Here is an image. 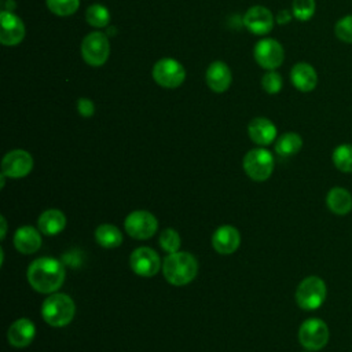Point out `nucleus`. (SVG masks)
<instances>
[{
    "label": "nucleus",
    "mask_w": 352,
    "mask_h": 352,
    "mask_svg": "<svg viewBox=\"0 0 352 352\" xmlns=\"http://www.w3.org/2000/svg\"><path fill=\"white\" fill-rule=\"evenodd\" d=\"M28 282L38 293L52 294L65 282V265L54 257H38L28 267Z\"/></svg>",
    "instance_id": "nucleus-1"
},
{
    "label": "nucleus",
    "mask_w": 352,
    "mask_h": 352,
    "mask_svg": "<svg viewBox=\"0 0 352 352\" xmlns=\"http://www.w3.org/2000/svg\"><path fill=\"white\" fill-rule=\"evenodd\" d=\"M162 274L170 285L184 286L197 276L198 261L188 252L170 253L164 258Z\"/></svg>",
    "instance_id": "nucleus-2"
},
{
    "label": "nucleus",
    "mask_w": 352,
    "mask_h": 352,
    "mask_svg": "<svg viewBox=\"0 0 352 352\" xmlns=\"http://www.w3.org/2000/svg\"><path fill=\"white\" fill-rule=\"evenodd\" d=\"M74 312V301L65 293L50 294L41 305V316L52 327L67 326L73 320Z\"/></svg>",
    "instance_id": "nucleus-3"
},
{
    "label": "nucleus",
    "mask_w": 352,
    "mask_h": 352,
    "mask_svg": "<svg viewBox=\"0 0 352 352\" xmlns=\"http://www.w3.org/2000/svg\"><path fill=\"white\" fill-rule=\"evenodd\" d=\"M327 287L322 278L311 275L304 278L296 289V302L304 311L318 309L326 300Z\"/></svg>",
    "instance_id": "nucleus-4"
},
{
    "label": "nucleus",
    "mask_w": 352,
    "mask_h": 352,
    "mask_svg": "<svg viewBox=\"0 0 352 352\" xmlns=\"http://www.w3.org/2000/svg\"><path fill=\"white\" fill-rule=\"evenodd\" d=\"M242 165L243 170L252 180L264 182L274 170V157L263 147L253 148L245 154Z\"/></svg>",
    "instance_id": "nucleus-5"
},
{
    "label": "nucleus",
    "mask_w": 352,
    "mask_h": 352,
    "mask_svg": "<svg viewBox=\"0 0 352 352\" xmlns=\"http://www.w3.org/2000/svg\"><path fill=\"white\" fill-rule=\"evenodd\" d=\"M151 76L160 87L173 89L184 82L186 69L173 58H162L153 66Z\"/></svg>",
    "instance_id": "nucleus-6"
},
{
    "label": "nucleus",
    "mask_w": 352,
    "mask_h": 352,
    "mask_svg": "<svg viewBox=\"0 0 352 352\" xmlns=\"http://www.w3.org/2000/svg\"><path fill=\"white\" fill-rule=\"evenodd\" d=\"M329 327L319 318H309L304 320L298 329V341L309 352L319 351L326 346L329 341Z\"/></svg>",
    "instance_id": "nucleus-7"
},
{
    "label": "nucleus",
    "mask_w": 352,
    "mask_h": 352,
    "mask_svg": "<svg viewBox=\"0 0 352 352\" xmlns=\"http://www.w3.org/2000/svg\"><path fill=\"white\" fill-rule=\"evenodd\" d=\"M81 55L85 63L89 66H103L110 55V44L107 37L100 32L88 33L81 43Z\"/></svg>",
    "instance_id": "nucleus-8"
},
{
    "label": "nucleus",
    "mask_w": 352,
    "mask_h": 352,
    "mask_svg": "<svg viewBox=\"0 0 352 352\" xmlns=\"http://www.w3.org/2000/svg\"><path fill=\"white\" fill-rule=\"evenodd\" d=\"M124 228L135 239H148L155 234L158 220L148 210H133L125 217Z\"/></svg>",
    "instance_id": "nucleus-9"
},
{
    "label": "nucleus",
    "mask_w": 352,
    "mask_h": 352,
    "mask_svg": "<svg viewBox=\"0 0 352 352\" xmlns=\"http://www.w3.org/2000/svg\"><path fill=\"white\" fill-rule=\"evenodd\" d=\"M253 56L260 67L275 70L283 63L285 51L278 40L267 37L257 41L253 50Z\"/></svg>",
    "instance_id": "nucleus-10"
},
{
    "label": "nucleus",
    "mask_w": 352,
    "mask_h": 352,
    "mask_svg": "<svg viewBox=\"0 0 352 352\" xmlns=\"http://www.w3.org/2000/svg\"><path fill=\"white\" fill-rule=\"evenodd\" d=\"M33 157L22 148L8 151L1 161V173L7 177L19 179L28 176L33 169Z\"/></svg>",
    "instance_id": "nucleus-11"
},
{
    "label": "nucleus",
    "mask_w": 352,
    "mask_h": 352,
    "mask_svg": "<svg viewBox=\"0 0 352 352\" xmlns=\"http://www.w3.org/2000/svg\"><path fill=\"white\" fill-rule=\"evenodd\" d=\"M131 270L140 276L150 278L155 275L161 268V260L158 253L147 246L136 248L129 256Z\"/></svg>",
    "instance_id": "nucleus-12"
},
{
    "label": "nucleus",
    "mask_w": 352,
    "mask_h": 352,
    "mask_svg": "<svg viewBox=\"0 0 352 352\" xmlns=\"http://www.w3.org/2000/svg\"><path fill=\"white\" fill-rule=\"evenodd\" d=\"M25 25L12 11L0 12V43L7 47L18 45L25 37Z\"/></svg>",
    "instance_id": "nucleus-13"
},
{
    "label": "nucleus",
    "mask_w": 352,
    "mask_h": 352,
    "mask_svg": "<svg viewBox=\"0 0 352 352\" xmlns=\"http://www.w3.org/2000/svg\"><path fill=\"white\" fill-rule=\"evenodd\" d=\"M243 25L250 33L264 36L274 28V15L267 7L253 6L243 15Z\"/></svg>",
    "instance_id": "nucleus-14"
},
{
    "label": "nucleus",
    "mask_w": 352,
    "mask_h": 352,
    "mask_svg": "<svg viewBox=\"0 0 352 352\" xmlns=\"http://www.w3.org/2000/svg\"><path fill=\"white\" fill-rule=\"evenodd\" d=\"M36 336V326L28 318L16 319L7 330V341L14 348H25L32 344Z\"/></svg>",
    "instance_id": "nucleus-15"
},
{
    "label": "nucleus",
    "mask_w": 352,
    "mask_h": 352,
    "mask_svg": "<svg viewBox=\"0 0 352 352\" xmlns=\"http://www.w3.org/2000/svg\"><path fill=\"white\" fill-rule=\"evenodd\" d=\"M241 243L239 231L230 224L220 226L212 235V246L220 254L234 253Z\"/></svg>",
    "instance_id": "nucleus-16"
},
{
    "label": "nucleus",
    "mask_w": 352,
    "mask_h": 352,
    "mask_svg": "<svg viewBox=\"0 0 352 352\" xmlns=\"http://www.w3.org/2000/svg\"><path fill=\"white\" fill-rule=\"evenodd\" d=\"M205 78H206L208 87L213 92L221 94L230 88V85L232 82V73H231L230 67L227 66V63H224L221 60H216L208 66Z\"/></svg>",
    "instance_id": "nucleus-17"
},
{
    "label": "nucleus",
    "mask_w": 352,
    "mask_h": 352,
    "mask_svg": "<svg viewBox=\"0 0 352 352\" xmlns=\"http://www.w3.org/2000/svg\"><path fill=\"white\" fill-rule=\"evenodd\" d=\"M290 81L297 91L311 92L318 85V73L312 65L298 62L290 70Z\"/></svg>",
    "instance_id": "nucleus-18"
},
{
    "label": "nucleus",
    "mask_w": 352,
    "mask_h": 352,
    "mask_svg": "<svg viewBox=\"0 0 352 352\" xmlns=\"http://www.w3.org/2000/svg\"><path fill=\"white\" fill-rule=\"evenodd\" d=\"M248 133L252 142L258 146H268L276 138L275 124L265 117H256L248 125Z\"/></svg>",
    "instance_id": "nucleus-19"
},
{
    "label": "nucleus",
    "mask_w": 352,
    "mask_h": 352,
    "mask_svg": "<svg viewBox=\"0 0 352 352\" xmlns=\"http://www.w3.org/2000/svg\"><path fill=\"white\" fill-rule=\"evenodd\" d=\"M41 231L32 226H22L14 234V246L19 253L32 254L41 246Z\"/></svg>",
    "instance_id": "nucleus-20"
},
{
    "label": "nucleus",
    "mask_w": 352,
    "mask_h": 352,
    "mask_svg": "<svg viewBox=\"0 0 352 352\" xmlns=\"http://www.w3.org/2000/svg\"><path fill=\"white\" fill-rule=\"evenodd\" d=\"M326 205L334 214L345 216L352 210V195L344 187H333L326 195Z\"/></svg>",
    "instance_id": "nucleus-21"
},
{
    "label": "nucleus",
    "mask_w": 352,
    "mask_h": 352,
    "mask_svg": "<svg viewBox=\"0 0 352 352\" xmlns=\"http://www.w3.org/2000/svg\"><path fill=\"white\" fill-rule=\"evenodd\" d=\"M38 230L44 235H56L66 227V216L59 209L44 210L37 220Z\"/></svg>",
    "instance_id": "nucleus-22"
},
{
    "label": "nucleus",
    "mask_w": 352,
    "mask_h": 352,
    "mask_svg": "<svg viewBox=\"0 0 352 352\" xmlns=\"http://www.w3.org/2000/svg\"><path fill=\"white\" fill-rule=\"evenodd\" d=\"M95 241L104 249H114L122 243V234L114 224L103 223L95 230Z\"/></svg>",
    "instance_id": "nucleus-23"
},
{
    "label": "nucleus",
    "mask_w": 352,
    "mask_h": 352,
    "mask_svg": "<svg viewBox=\"0 0 352 352\" xmlns=\"http://www.w3.org/2000/svg\"><path fill=\"white\" fill-rule=\"evenodd\" d=\"M302 147V138L296 132H286L275 142V151L278 155L286 158L297 154Z\"/></svg>",
    "instance_id": "nucleus-24"
},
{
    "label": "nucleus",
    "mask_w": 352,
    "mask_h": 352,
    "mask_svg": "<svg viewBox=\"0 0 352 352\" xmlns=\"http://www.w3.org/2000/svg\"><path fill=\"white\" fill-rule=\"evenodd\" d=\"M331 160L334 166L338 170L344 173H352V144L351 143L338 144L333 150Z\"/></svg>",
    "instance_id": "nucleus-25"
},
{
    "label": "nucleus",
    "mask_w": 352,
    "mask_h": 352,
    "mask_svg": "<svg viewBox=\"0 0 352 352\" xmlns=\"http://www.w3.org/2000/svg\"><path fill=\"white\" fill-rule=\"evenodd\" d=\"M85 21L94 28H104L110 22V12L102 4H92L85 11Z\"/></svg>",
    "instance_id": "nucleus-26"
},
{
    "label": "nucleus",
    "mask_w": 352,
    "mask_h": 352,
    "mask_svg": "<svg viewBox=\"0 0 352 352\" xmlns=\"http://www.w3.org/2000/svg\"><path fill=\"white\" fill-rule=\"evenodd\" d=\"M48 10L58 16L73 15L78 7L80 0H45Z\"/></svg>",
    "instance_id": "nucleus-27"
},
{
    "label": "nucleus",
    "mask_w": 352,
    "mask_h": 352,
    "mask_svg": "<svg viewBox=\"0 0 352 352\" xmlns=\"http://www.w3.org/2000/svg\"><path fill=\"white\" fill-rule=\"evenodd\" d=\"M316 10L315 0H293L292 3V14L300 22L309 21Z\"/></svg>",
    "instance_id": "nucleus-28"
},
{
    "label": "nucleus",
    "mask_w": 352,
    "mask_h": 352,
    "mask_svg": "<svg viewBox=\"0 0 352 352\" xmlns=\"http://www.w3.org/2000/svg\"><path fill=\"white\" fill-rule=\"evenodd\" d=\"M160 246L164 252H166L168 254L170 253H175V252H179V248L182 245V241H180V235L176 230L173 228H165L161 235H160Z\"/></svg>",
    "instance_id": "nucleus-29"
},
{
    "label": "nucleus",
    "mask_w": 352,
    "mask_h": 352,
    "mask_svg": "<svg viewBox=\"0 0 352 352\" xmlns=\"http://www.w3.org/2000/svg\"><path fill=\"white\" fill-rule=\"evenodd\" d=\"M336 37L346 44H352V14L340 18L334 25Z\"/></svg>",
    "instance_id": "nucleus-30"
},
{
    "label": "nucleus",
    "mask_w": 352,
    "mask_h": 352,
    "mask_svg": "<svg viewBox=\"0 0 352 352\" xmlns=\"http://www.w3.org/2000/svg\"><path fill=\"white\" fill-rule=\"evenodd\" d=\"M282 85H283L282 76L276 70H268L261 78V87L270 95L278 94L282 89Z\"/></svg>",
    "instance_id": "nucleus-31"
},
{
    "label": "nucleus",
    "mask_w": 352,
    "mask_h": 352,
    "mask_svg": "<svg viewBox=\"0 0 352 352\" xmlns=\"http://www.w3.org/2000/svg\"><path fill=\"white\" fill-rule=\"evenodd\" d=\"M77 111L80 113V116H82L85 118L92 117L95 113V104L88 98H80L77 100Z\"/></svg>",
    "instance_id": "nucleus-32"
},
{
    "label": "nucleus",
    "mask_w": 352,
    "mask_h": 352,
    "mask_svg": "<svg viewBox=\"0 0 352 352\" xmlns=\"http://www.w3.org/2000/svg\"><path fill=\"white\" fill-rule=\"evenodd\" d=\"M292 15L287 10H280L278 14H276V22L279 25H285V23H289L290 19H292Z\"/></svg>",
    "instance_id": "nucleus-33"
},
{
    "label": "nucleus",
    "mask_w": 352,
    "mask_h": 352,
    "mask_svg": "<svg viewBox=\"0 0 352 352\" xmlns=\"http://www.w3.org/2000/svg\"><path fill=\"white\" fill-rule=\"evenodd\" d=\"M1 239H4V236H6V230H7V223H6V219H4V216H1Z\"/></svg>",
    "instance_id": "nucleus-34"
},
{
    "label": "nucleus",
    "mask_w": 352,
    "mask_h": 352,
    "mask_svg": "<svg viewBox=\"0 0 352 352\" xmlns=\"http://www.w3.org/2000/svg\"><path fill=\"white\" fill-rule=\"evenodd\" d=\"M305 352H309V351H305Z\"/></svg>",
    "instance_id": "nucleus-35"
}]
</instances>
